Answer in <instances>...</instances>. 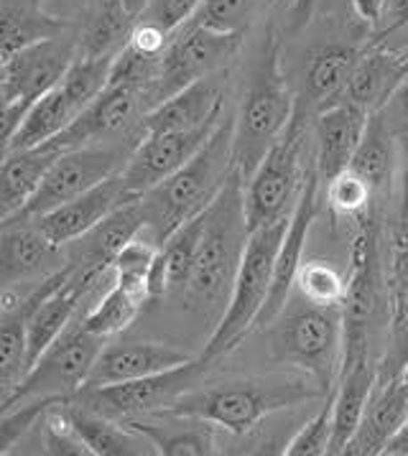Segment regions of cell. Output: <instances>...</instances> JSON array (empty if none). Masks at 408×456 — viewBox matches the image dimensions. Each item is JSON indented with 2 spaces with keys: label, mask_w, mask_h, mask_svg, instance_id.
Here are the masks:
<instances>
[{
  "label": "cell",
  "mask_w": 408,
  "mask_h": 456,
  "mask_svg": "<svg viewBox=\"0 0 408 456\" xmlns=\"http://www.w3.org/2000/svg\"><path fill=\"white\" fill-rule=\"evenodd\" d=\"M248 238L250 227L245 215V179L235 168L217 200L204 209L200 250L182 291L186 306L215 327L230 304Z\"/></svg>",
  "instance_id": "6da1fadb"
},
{
  "label": "cell",
  "mask_w": 408,
  "mask_h": 456,
  "mask_svg": "<svg viewBox=\"0 0 408 456\" xmlns=\"http://www.w3.org/2000/svg\"><path fill=\"white\" fill-rule=\"evenodd\" d=\"M233 135L235 115L224 112L223 123L209 135V141L176 174L138 197L146 217V238L156 245H164L184 222L202 215L217 200L235 171Z\"/></svg>",
  "instance_id": "7a4b0ae2"
},
{
  "label": "cell",
  "mask_w": 408,
  "mask_h": 456,
  "mask_svg": "<svg viewBox=\"0 0 408 456\" xmlns=\"http://www.w3.org/2000/svg\"><path fill=\"white\" fill-rule=\"evenodd\" d=\"M297 105V97L291 94L281 67V37L271 26L260 46L258 61L241 110L235 112L233 156L235 168L241 171L245 182L256 174V168L271 153V148L283 138V133L294 120Z\"/></svg>",
  "instance_id": "3957f363"
},
{
  "label": "cell",
  "mask_w": 408,
  "mask_h": 456,
  "mask_svg": "<svg viewBox=\"0 0 408 456\" xmlns=\"http://www.w3.org/2000/svg\"><path fill=\"white\" fill-rule=\"evenodd\" d=\"M327 393L316 383L294 378H248L212 387H192L168 405V413L209 420L227 434L245 436L263 420L273 419L286 408L324 398Z\"/></svg>",
  "instance_id": "277c9868"
},
{
  "label": "cell",
  "mask_w": 408,
  "mask_h": 456,
  "mask_svg": "<svg viewBox=\"0 0 408 456\" xmlns=\"http://www.w3.org/2000/svg\"><path fill=\"white\" fill-rule=\"evenodd\" d=\"M268 347L276 362L304 370L330 395L345 360V309L309 301L283 309L271 322Z\"/></svg>",
  "instance_id": "5b68a950"
},
{
  "label": "cell",
  "mask_w": 408,
  "mask_h": 456,
  "mask_svg": "<svg viewBox=\"0 0 408 456\" xmlns=\"http://www.w3.org/2000/svg\"><path fill=\"white\" fill-rule=\"evenodd\" d=\"M289 222L291 217L250 230L230 304L224 309L220 324L212 331L209 342L204 345V352L200 354L207 362H215L217 357L233 352L241 345L242 337H248L250 329L258 324L260 311L271 293L273 268H276V257H279L281 242L286 238Z\"/></svg>",
  "instance_id": "8992f818"
},
{
  "label": "cell",
  "mask_w": 408,
  "mask_h": 456,
  "mask_svg": "<svg viewBox=\"0 0 408 456\" xmlns=\"http://www.w3.org/2000/svg\"><path fill=\"white\" fill-rule=\"evenodd\" d=\"M77 59V34L44 38L3 59L0 100H3V143L20 128L26 112L67 77Z\"/></svg>",
  "instance_id": "52a82bcc"
},
{
  "label": "cell",
  "mask_w": 408,
  "mask_h": 456,
  "mask_svg": "<svg viewBox=\"0 0 408 456\" xmlns=\"http://www.w3.org/2000/svg\"><path fill=\"white\" fill-rule=\"evenodd\" d=\"M304 102H298L294 120L283 133L271 153L263 159L256 174L245 182V215L248 227L258 230L263 224H273L294 215L301 189L306 182V166L301 164L304 141H306V120Z\"/></svg>",
  "instance_id": "ba28073f"
},
{
  "label": "cell",
  "mask_w": 408,
  "mask_h": 456,
  "mask_svg": "<svg viewBox=\"0 0 408 456\" xmlns=\"http://www.w3.org/2000/svg\"><path fill=\"white\" fill-rule=\"evenodd\" d=\"M242 38L241 31H217L197 20L184 23L161 56V72L146 92V108L153 110L189 85L223 72L241 52Z\"/></svg>",
  "instance_id": "9c48e42d"
},
{
  "label": "cell",
  "mask_w": 408,
  "mask_h": 456,
  "mask_svg": "<svg viewBox=\"0 0 408 456\" xmlns=\"http://www.w3.org/2000/svg\"><path fill=\"white\" fill-rule=\"evenodd\" d=\"M350 242V273L345 298V331L372 334L383 316H390V275L383 263V227L375 209L355 217Z\"/></svg>",
  "instance_id": "30bf717a"
},
{
  "label": "cell",
  "mask_w": 408,
  "mask_h": 456,
  "mask_svg": "<svg viewBox=\"0 0 408 456\" xmlns=\"http://www.w3.org/2000/svg\"><path fill=\"white\" fill-rule=\"evenodd\" d=\"M105 345L108 339L85 327L82 316L75 319L72 327L38 357L37 365L31 367L13 398L3 403V408L29 398H75L90 380V372Z\"/></svg>",
  "instance_id": "8fae6325"
},
{
  "label": "cell",
  "mask_w": 408,
  "mask_h": 456,
  "mask_svg": "<svg viewBox=\"0 0 408 456\" xmlns=\"http://www.w3.org/2000/svg\"><path fill=\"white\" fill-rule=\"evenodd\" d=\"M209 365L212 362H207L204 357H194L186 365L151 375V378H138V380L105 385V387H82L75 395V401L120 423L141 419V416L167 411L176 398H182L192 387H197Z\"/></svg>",
  "instance_id": "7c38bea8"
},
{
  "label": "cell",
  "mask_w": 408,
  "mask_h": 456,
  "mask_svg": "<svg viewBox=\"0 0 408 456\" xmlns=\"http://www.w3.org/2000/svg\"><path fill=\"white\" fill-rule=\"evenodd\" d=\"M138 143L141 141H120V143H100V146L61 151L49 168L46 179L38 186L34 200L29 201V207L20 215L37 217L44 212H52L56 207L94 189L97 183L123 174L130 153Z\"/></svg>",
  "instance_id": "4fadbf2b"
},
{
  "label": "cell",
  "mask_w": 408,
  "mask_h": 456,
  "mask_svg": "<svg viewBox=\"0 0 408 456\" xmlns=\"http://www.w3.org/2000/svg\"><path fill=\"white\" fill-rule=\"evenodd\" d=\"M146 112L149 108L143 92L108 85V90L82 110L75 123L49 143L59 151H72V148L100 146V143L143 141Z\"/></svg>",
  "instance_id": "5bb4252c"
},
{
  "label": "cell",
  "mask_w": 408,
  "mask_h": 456,
  "mask_svg": "<svg viewBox=\"0 0 408 456\" xmlns=\"http://www.w3.org/2000/svg\"><path fill=\"white\" fill-rule=\"evenodd\" d=\"M224 118V115H223ZM223 120L209 123L194 130H171V133H149L130 153L128 164L123 168V183L133 200L143 197L156 183L176 174L182 166L209 141Z\"/></svg>",
  "instance_id": "9a60e30c"
},
{
  "label": "cell",
  "mask_w": 408,
  "mask_h": 456,
  "mask_svg": "<svg viewBox=\"0 0 408 456\" xmlns=\"http://www.w3.org/2000/svg\"><path fill=\"white\" fill-rule=\"evenodd\" d=\"M69 263L67 248L46 238L34 217L16 215L3 219L0 230V281L3 289L44 281Z\"/></svg>",
  "instance_id": "2e32d148"
},
{
  "label": "cell",
  "mask_w": 408,
  "mask_h": 456,
  "mask_svg": "<svg viewBox=\"0 0 408 456\" xmlns=\"http://www.w3.org/2000/svg\"><path fill=\"white\" fill-rule=\"evenodd\" d=\"M319 171L316 164L309 166L306 171V182L301 189V197H298L297 207H294V215L289 222V230H286V238L281 242L279 257H276V268H273V283H271V293L265 298V306L260 311L258 324L256 327H265L271 324L281 311L289 306V298L291 291L297 286V273L304 263V250H306V240L309 232L314 227V219L319 215Z\"/></svg>",
  "instance_id": "e0dca14e"
},
{
  "label": "cell",
  "mask_w": 408,
  "mask_h": 456,
  "mask_svg": "<svg viewBox=\"0 0 408 456\" xmlns=\"http://www.w3.org/2000/svg\"><path fill=\"white\" fill-rule=\"evenodd\" d=\"M375 383L378 362L372 360V347H345L339 380L332 390V454H345L357 434Z\"/></svg>",
  "instance_id": "ac0fdd59"
},
{
  "label": "cell",
  "mask_w": 408,
  "mask_h": 456,
  "mask_svg": "<svg viewBox=\"0 0 408 456\" xmlns=\"http://www.w3.org/2000/svg\"><path fill=\"white\" fill-rule=\"evenodd\" d=\"M133 197L126 191L123 176L118 174V176H112L108 182L97 183L90 191L79 194L77 200L67 201V204L56 207L52 212L37 215L34 222L54 245L67 248V245H72L82 235H87L94 224H100L120 204H126Z\"/></svg>",
  "instance_id": "d6986e66"
},
{
  "label": "cell",
  "mask_w": 408,
  "mask_h": 456,
  "mask_svg": "<svg viewBox=\"0 0 408 456\" xmlns=\"http://www.w3.org/2000/svg\"><path fill=\"white\" fill-rule=\"evenodd\" d=\"M192 360H194V354H189L182 347H174V345L112 342L100 352L85 387H105V385L128 383V380H138V378H151V375L186 365Z\"/></svg>",
  "instance_id": "ffe728a7"
},
{
  "label": "cell",
  "mask_w": 408,
  "mask_h": 456,
  "mask_svg": "<svg viewBox=\"0 0 408 456\" xmlns=\"http://www.w3.org/2000/svg\"><path fill=\"white\" fill-rule=\"evenodd\" d=\"M368 120H371V112L357 108L350 100H339L316 112L314 164L322 183H327L345 168H350L355 151L368 130Z\"/></svg>",
  "instance_id": "44dd1931"
},
{
  "label": "cell",
  "mask_w": 408,
  "mask_h": 456,
  "mask_svg": "<svg viewBox=\"0 0 408 456\" xmlns=\"http://www.w3.org/2000/svg\"><path fill=\"white\" fill-rule=\"evenodd\" d=\"M146 230V217L141 200H130L120 204L112 215L94 224L87 235L67 245V257L79 271L108 273L112 271L115 257L120 256L130 242L141 238Z\"/></svg>",
  "instance_id": "7402d4cb"
},
{
  "label": "cell",
  "mask_w": 408,
  "mask_h": 456,
  "mask_svg": "<svg viewBox=\"0 0 408 456\" xmlns=\"http://www.w3.org/2000/svg\"><path fill=\"white\" fill-rule=\"evenodd\" d=\"M224 82L223 72L204 77L182 92L171 94L161 105L146 112L143 133H171V130H194L223 120Z\"/></svg>",
  "instance_id": "603a6c76"
},
{
  "label": "cell",
  "mask_w": 408,
  "mask_h": 456,
  "mask_svg": "<svg viewBox=\"0 0 408 456\" xmlns=\"http://www.w3.org/2000/svg\"><path fill=\"white\" fill-rule=\"evenodd\" d=\"M408 420V387L401 378H378L363 423L342 456H380Z\"/></svg>",
  "instance_id": "cb8c5ba5"
},
{
  "label": "cell",
  "mask_w": 408,
  "mask_h": 456,
  "mask_svg": "<svg viewBox=\"0 0 408 456\" xmlns=\"http://www.w3.org/2000/svg\"><path fill=\"white\" fill-rule=\"evenodd\" d=\"M406 77L408 52H393L386 49V44H368L355 67L345 100L375 115L388 105V100L404 85Z\"/></svg>",
  "instance_id": "d4e9b609"
},
{
  "label": "cell",
  "mask_w": 408,
  "mask_h": 456,
  "mask_svg": "<svg viewBox=\"0 0 408 456\" xmlns=\"http://www.w3.org/2000/svg\"><path fill=\"white\" fill-rule=\"evenodd\" d=\"M133 431H138L141 436L151 441V446L156 449V454L164 456H209L217 449V438H215V423L194 416H179V413H168L159 411L151 416L141 419L123 420Z\"/></svg>",
  "instance_id": "484cf974"
},
{
  "label": "cell",
  "mask_w": 408,
  "mask_h": 456,
  "mask_svg": "<svg viewBox=\"0 0 408 456\" xmlns=\"http://www.w3.org/2000/svg\"><path fill=\"white\" fill-rule=\"evenodd\" d=\"M61 151L52 143L19 151H3L0 168V215L3 219L20 215L29 201L34 200L41 182L46 179L49 168Z\"/></svg>",
  "instance_id": "4316f807"
},
{
  "label": "cell",
  "mask_w": 408,
  "mask_h": 456,
  "mask_svg": "<svg viewBox=\"0 0 408 456\" xmlns=\"http://www.w3.org/2000/svg\"><path fill=\"white\" fill-rule=\"evenodd\" d=\"M64 413L69 423L75 426L79 438L87 444L93 456H149L156 454L146 436L133 431L130 426L120 420L108 419L93 408L77 403L75 398L64 403Z\"/></svg>",
  "instance_id": "83f0119b"
},
{
  "label": "cell",
  "mask_w": 408,
  "mask_h": 456,
  "mask_svg": "<svg viewBox=\"0 0 408 456\" xmlns=\"http://www.w3.org/2000/svg\"><path fill=\"white\" fill-rule=\"evenodd\" d=\"M360 56L363 52L350 44H327L309 54L306 72H304V92H306L309 108L319 112L345 100V92L353 79Z\"/></svg>",
  "instance_id": "f1b7e54d"
},
{
  "label": "cell",
  "mask_w": 408,
  "mask_h": 456,
  "mask_svg": "<svg viewBox=\"0 0 408 456\" xmlns=\"http://www.w3.org/2000/svg\"><path fill=\"white\" fill-rule=\"evenodd\" d=\"M82 110L85 108L59 82L54 90L46 92L37 105L26 112L20 128L8 143H3V151L44 146V143L54 141L59 133H64L75 123Z\"/></svg>",
  "instance_id": "f546056e"
},
{
  "label": "cell",
  "mask_w": 408,
  "mask_h": 456,
  "mask_svg": "<svg viewBox=\"0 0 408 456\" xmlns=\"http://www.w3.org/2000/svg\"><path fill=\"white\" fill-rule=\"evenodd\" d=\"M0 19H3V38H0L3 59L44 38L69 31L67 20L54 13H46L44 5L37 0H0Z\"/></svg>",
  "instance_id": "4dcf8cb0"
},
{
  "label": "cell",
  "mask_w": 408,
  "mask_h": 456,
  "mask_svg": "<svg viewBox=\"0 0 408 456\" xmlns=\"http://www.w3.org/2000/svg\"><path fill=\"white\" fill-rule=\"evenodd\" d=\"M401 141L386 128L383 118L375 112L368 120V130L355 151L350 168L371 183L375 197L390 191V183L396 179V171L401 168Z\"/></svg>",
  "instance_id": "1f68e13d"
},
{
  "label": "cell",
  "mask_w": 408,
  "mask_h": 456,
  "mask_svg": "<svg viewBox=\"0 0 408 456\" xmlns=\"http://www.w3.org/2000/svg\"><path fill=\"white\" fill-rule=\"evenodd\" d=\"M135 20L123 0H105L87 13L82 31L77 34V56H118L130 41Z\"/></svg>",
  "instance_id": "d6a6232c"
},
{
  "label": "cell",
  "mask_w": 408,
  "mask_h": 456,
  "mask_svg": "<svg viewBox=\"0 0 408 456\" xmlns=\"http://www.w3.org/2000/svg\"><path fill=\"white\" fill-rule=\"evenodd\" d=\"M0 403L11 401L26 375L31 372L26 306L0 311Z\"/></svg>",
  "instance_id": "836d02e7"
},
{
  "label": "cell",
  "mask_w": 408,
  "mask_h": 456,
  "mask_svg": "<svg viewBox=\"0 0 408 456\" xmlns=\"http://www.w3.org/2000/svg\"><path fill=\"white\" fill-rule=\"evenodd\" d=\"M143 304H146V298L130 293L128 289H123L120 283L112 281L110 289L82 314V324L94 334L112 339L133 324V319L138 316Z\"/></svg>",
  "instance_id": "e575fe53"
},
{
  "label": "cell",
  "mask_w": 408,
  "mask_h": 456,
  "mask_svg": "<svg viewBox=\"0 0 408 456\" xmlns=\"http://www.w3.org/2000/svg\"><path fill=\"white\" fill-rule=\"evenodd\" d=\"M204 232V212L197 215L194 219L184 222L171 238L161 245L164 256H167L168 268V293L184 291L186 281L192 275L194 260H197V250H200V240Z\"/></svg>",
  "instance_id": "d590c367"
},
{
  "label": "cell",
  "mask_w": 408,
  "mask_h": 456,
  "mask_svg": "<svg viewBox=\"0 0 408 456\" xmlns=\"http://www.w3.org/2000/svg\"><path fill=\"white\" fill-rule=\"evenodd\" d=\"M294 289L314 306H345L347 298V281L324 260H304Z\"/></svg>",
  "instance_id": "8d00e7d4"
},
{
  "label": "cell",
  "mask_w": 408,
  "mask_h": 456,
  "mask_svg": "<svg viewBox=\"0 0 408 456\" xmlns=\"http://www.w3.org/2000/svg\"><path fill=\"white\" fill-rule=\"evenodd\" d=\"M64 401L69 398H29V401L5 405L3 419H0V454H11L13 446L20 444V438L29 431H34L44 416Z\"/></svg>",
  "instance_id": "74e56055"
},
{
  "label": "cell",
  "mask_w": 408,
  "mask_h": 456,
  "mask_svg": "<svg viewBox=\"0 0 408 456\" xmlns=\"http://www.w3.org/2000/svg\"><path fill=\"white\" fill-rule=\"evenodd\" d=\"M159 248L161 245H156L146 235L133 240L128 248L115 257V263H112L115 283H120L123 289H128L130 293H135V296H141V298L149 301V286L146 283H149L151 265L156 260Z\"/></svg>",
  "instance_id": "f35d334b"
},
{
  "label": "cell",
  "mask_w": 408,
  "mask_h": 456,
  "mask_svg": "<svg viewBox=\"0 0 408 456\" xmlns=\"http://www.w3.org/2000/svg\"><path fill=\"white\" fill-rule=\"evenodd\" d=\"M372 201H375V191L371 189V183L360 174H355L353 168H345L342 174L327 182V204L339 217H360L363 212L371 209Z\"/></svg>",
  "instance_id": "ab89813d"
},
{
  "label": "cell",
  "mask_w": 408,
  "mask_h": 456,
  "mask_svg": "<svg viewBox=\"0 0 408 456\" xmlns=\"http://www.w3.org/2000/svg\"><path fill=\"white\" fill-rule=\"evenodd\" d=\"M265 0H204L202 8L192 20L217 31H241L245 34L256 20Z\"/></svg>",
  "instance_id": "60d3db41"
},
{
  "label": "cell",
  "mask_w": 408,
  "mask_h": 456,
  "mask_svg": "<svg viewBox=\"0 0 408 456\" xmlns=\"http://www.w3.org/2000/svg\"><path fill=\"white\" fill-rule=\"evenodd\" d=\"M408 365V298L390 296L388 347L378 362V378H401Z\"/></svg>",
  "instance_id": "b9f144b4"
},
{
  "label": "cell",
  "mask_w": 408,
  "mask_h": 456,
  "mask_svg": "<svg viewBox=\"0 0 408 456\" xmlns=\"http://www.w3.org/2000/svg\"><path fill=\"white\" fill-rule=\"evenodd\" d=\"M283 454L289 456H327L332 454V393L327 405L316 411L297 428V434L286 441Z\"/></svg>",
  "instance_id": "7bdbcfd3"
},
{
  "label": "cell",
  "mask_w": 408,
  "mask_h": 456,
  "mask_svg": "<svg viewBox=\"0 0 408 456\" xmlns=\"http://www.w3.org/2000/svg\"><path fill=\"white\" fill-rule=\"evenodd\" d=\"M204 0H151L146 13L141 19L153 20L168 34H176L184 23L197 16Z\"/></svg>",
  "instance_id": "ee69618b"
},
{
  "label": "cell",
  "mask_w": 408,
  "mask_h": 456,
  "mask_svg": "<svg viewBox=\"0 0 408 456\" xmlns=\"http://www.w3.org/2000/svg\"><path fill=\"white\" fill-rule=\"evenodd\" d=\"M390 296L408 298V217L396 222L393 245H390Z\"/></svg>",
  "instance_id": "f6af8a7d"
},
{
  "label": "cell",
  "mask_w": 408,
  "mask_h": 456,
  "mask_svg": "<svg viewBox=\"0 0 408 456\" xmlns=\"http://www.w3.org/2000/svg\"><path fill=\"white\" fill-rule=\"evenodd\" d=\"M171 37H174V34H168L167 28H161L159 23H153V20H146V19H138L135 20L133 34H130L128 44L133 46V49H138L141 54L164 56L167 46L171 44Z\"/></svg>",
  "instance_id": "bcb514c9"
},
{
  "label": "cell",
  "mask_w": 408,
  "mask_h": 456,
  "mask_svg": "<svg viewBox=\"0 0 408 456\" xmlns=\"http://www.w3.org/2000/svg\"><path fill=\"white\" fill-rule=\"evenodd\" d=\"M386 123V128L401 141L406 143L408 141V77L404 79V85L396 90V94L388 100V105L378 112Z\"/></svg>",
  "instance_id": "7dc6e473"
},
{
  "label": "cell",
  "mask_w": 408,
  "mask_h": 456,
  "mask_svg": "<svg viewBox=\"0 0 408 456\" xmlns=\"http://www.w3.org/2000/svg\"><path fill=\"white\" fill-rule=\"evenodd\" d=\"M408 26V0H386V13H383V26L375 34L371 44H383L386 37L396 34L398 28Z\"/></svg>",
  "instance_id": "c3c4849f"
},
{
  "label": "cell",
  "mask_w": 408,
  "mask_h": 456,
  "mask_svg": "<svg viewBox=\"0 0 408 456\" xmlns=\"http://www.w3.org/2000/svg\"><path fill=\"white\" fill-rule=\"evenodd\" d=\"M355 16L363 20L372 34L380 31L383 26V13H386V0H350Z\"/></svg>",
  "instance_id": "681fc988"
},
{
  "label": "cell",
  "mask_w": 408,
  "mask_h": 456,
  "mask_svg": "<svg viewBox=\"0 0 408 456\" xmlns=\"http://www.w3.org/2000/svg\"><path fill=\"white\" fill-rule=\"evenodd\" d=\"M398 222L408 217V141L404 143V153H401V168H398Z\"/></svg>",
  "instance_id": "f907efd6"
},
{
  "label": "cell",
  "mask_w": 408,
  "mask_h": 456,
  "mask_svg": "<svg viewBox=\"0 0 408 456\" xmlns=\"http://www.w3.org/2000/svg\"><path fill=\"white\" fill-rule=\"evenodd\" d=\"M380 456H408V420L393 434Z\"/></svg>",
  "instance_id": "816d5d0a"
},
{
  "label": "cell",
  "mask_w": 408,
  "mask_h": 456,
  "mask_svg": "<svg viewBox=\"0 0 408 456\" xmlns=\"http://www.w3.org/2000/svg\"><path fill=\"white\" fill-rule=\"evenodd\" d=\"M151 0H123V5L130 11V16L133 19H141L143 13H146V8H149Z\"/></svg>",
  "instance_id": "f5cc1de1"
},
{
  "label": "cell",
  "mask_w": 408,
  "mask_h": 456,
  "mask_svg": "<svg viewBox=\"0 0 408 456\" xmlns=\"http://www.w3.org/2000/svg\"><path fill=\"white\" fill-rule=\"evenodd\" d=\"M79 3H82V5H85V8H87V13H90V11H93V8H97V5H102V3H105V0H79Z\"/></svg>",
  "instance_id": "db71d44e"
},
{
  "label": "cell",
  "mask_w": 408,
  "mask_h": 456,
  "mask_svg": "<svg viewBox=\"0 0 408 456\" xmlns=\"http://www.w3.org/2000/svg\"><path fill=\"white\" fill-rule=\"evenodd\" d=\"M401 380H404V385H406V387H408V365H406V370L401 372Z\"/></svg>",
  "instance_id": "11a10c76"
},
{
  "label": "cell",
  "mask_w": 408,
  "mask_h": 456,
  "mask_svg": "<svg viewBox=\"0 0 408 456\" xmlns=\"http://www.w3.org/2000/svg\"><path fill=\"white\" fill-rule=\"evenodd\" d=\"M37 3H41V5H44V0H37Z\"/></svg>",
  "instance_id": "9f6ffc18"
}]
</instances>
